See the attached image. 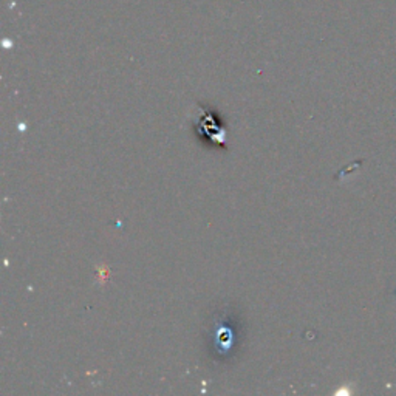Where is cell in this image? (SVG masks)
<instances>
[{
	"label": "cell",
	"instance_id": "cell-1",
	"mask_svg": "<svg viewBox=\"0 0 396 396\" xmlns=\"http://www.w3.org/2000/svg\"><path fill=\"white\" fill-rule=\"evenodd\" d=\"M240 319L234 308L225 305L214 311L204 330L211 359L218 364L234 361L240 345Z\"/></svg>",
	"mask_w": 396,
	"mask_h": 396
}]
</instances>
